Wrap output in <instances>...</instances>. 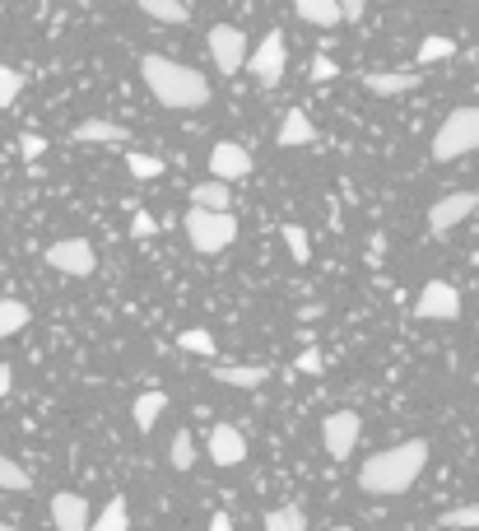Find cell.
I'll use <instances>...</instances> for the list:
<instances>
[{
  "instance_id": "1",
  "label": "cell",
  "mask_w": 479,
  "mask_h": 531,
  "mask_svg": "<svg viewBox=\"0 0 479 531\" xmlns=\"http://www.w3.org/2000/svg\"><path fill=\"white\" fill-rule=\"evenodd\" d=\"M428 466V443L424 438H410V443H396V448L373 452L368 462L359 466V490L363 494H382V499H396L424 476Z\"/></svg>"
},
{
  "instance_id": "2",
  "label": "cell",
  "mask_w": 479,
  "mask_h": 531,
  "mask_svg": "<svg viewBox=\"0 0 479 531\" xmlns=\"http://www.w3.org/2000/svg\"><path fill=\"white\" fill-rule=\"evenodd\" d=\"M140 75H145V89L159 98L163 108L196 112V108H205V103H210V80H205L200 70L173 61V56L149 52L145 61H140Z\"/></svg>"
},
{
  "instance_id": "3",
  "label": "cell",
  "mask_w": 479,
  "mask_h": 531,
  "mask_svg": "<svg viewBox=\"0 0 479 531\" xmlns=\"http://www.w3.org/2000/svg\"><path fill=\"white\" fill-rule=\"evenodd\" d=\"M182 229H187V243L196 247L200 257H219V252H228V247L238 243V219L228 215V210L191 205L187 219H182Z\"/></svg>"
},
{
  "instance_id": "4",
  "label": "cell",
  "mask_w": 479,
  "mask_h": 531,
  "mask_svg": "<svg viewBox=\"0 0 479 531\" xmlns=\"http://www.w3.org/2000/svg\"><path fill=\"white\" fill-rule=\"evenodd\" d=\"M475 150H479V103H470V108H456L442 117V126L433 131V159L452 164V159Z\"/></svg>"
},
{
  "instance_id": "5",
  "label": "cell",
  "mask_w": 479,
  "mask_h": 531,
  "mask_svg": "<svg viewBox=\"0 0 479 531\" xmlns=\"http://www.w3.org/2000/svg\"><path fill=\"white\" fill-rule=\"evenodd\" d=\"M42 261L61 275H75V280H89V275L98 271V252H94V243H84V238H61V243H52L42 252Z\"/></svg>"
},
{
  "instance_id": "6",
  "label": "cell",
  "mask_w": 479,
  "mask_h": 531,
  "mask_svg": "<svg viewBox=\"0 0 479 531\" xmlns=\"http://www.w3.org/2000/svg\"><path fill=\"white\" fill-rule=\"evenodd\" d=\"M284 61H289V52H284V33L280 28H270L266 38L256 42V52L242 61V66L256 75V84H266V89H275V84L284 80Z\"/></svg>"
},
{
  "instance_id": "7",
  "label": "cell",
  "mask_w": 479,
  "mask_h": 531,
  "mask_svg": "<svg viewBox=\"0 0 479 531\" xmlns=\"http://www.w3.org/2000/svg\"><path fill=\"white\" fill-rule=\"evenodd\" d=\"M414 317L419 322H456L461 317V294H456L447 280H428L414 299Z\"/></svg>"
},
{
  "instance_id": "8",
  "label": "cell",
  "mask_w": 479,
  "mask_h": 531,
  "mask_svg": "<svg viewBox=\"0 0 479 531\" xmlns=\"http://www.w3.org/2000/svg\"><path fill=\"white\" fill-rule=\"evenodd\" d=\"M359 434H363L359 410H335V415H326V424H321V443H326V452H331L335 462H345L349 452L359 448Z\"/></svg>"
},
{
  "instance_id": "9",
  "label": "cell",
  "mask_w": 479,
  "mask_h": 531,
  "mask_svg": "<svg viewBox=\"0 0 479 531\" xmlns=\"http://www.w3.org/2000/svg\"><path fill=\"white\" fill-rule=\"evenodd\" d=\"M210 56H214V70H219V75H238L242 61H247V38H242V28L214 24L210 28Z\"/></svg>"
},
{
  "instance_id": "10",
  "label": "cell",
  "mask_w": 479,
  "mask_h": 531,
  "mask_svg": "<svg viewBox=\"0 0 479 531\" xmlns=\"http://www.w3.org/2000/svg\"><path fill=\"white\" fill-rule=\"evenodd\" d=\"M479 210V191H447L433 210H428V229L433 233H452L461 219H470Z\"/></svg>"
},
{
  "instance_id": "11",
  "label": "cell",
  "mask_w": 479,
  "mask_h": 531,
  "mask_svg": "<svg viewBox=\"0 0 479 531\" xmlns=\"http://www.w3.org/2000/svg\"><path fill=\"white\" fill-rule=\"evenodd\" d=\"M424 84V75L419 70H368L363 75V89L377 98H400V94H414Z\"/></svg>"
},
{
  "instance_id": "12",
  "label": "cell",
  "mask_w": 479,
  "mask_h": 531,
  "mask_svg": "<svg viewBox=\"0 0 479 531\" xmlns=\"http://www.w3.org/2000/svg\"><path fill=\"white\" fill-rule=\"evenodd\" d=\"M252 173V154L242 150V145H233V140H219L210 150V177H219V182H238V177Z\"/></svg>"
},
{
  "instance_id": "13",
  "label": "cell",
  "mask_w": 479,
  "mask_h": 531,
  "mask_svg": "<svg viewBox=\"0 0 479 531\" xmlns=\"http://www.w3.org/2000/svg\"><path fill=\"white\" fill-rule=\"evenodd\" d=\"M210 462L214 466H242L247 462V438L233 424H214L210 429Z\"/></svg>"
},
{
  "instance_id": "14",
  "label": "cell",
  "mask_w": 479,
  "mask_h": 531,
  "mask_svg": "<svg viewBox=\"0 0 479 531\" xmlns=\"http://www.w3.org/2000/svg\"><path fill=\"white\" fill-rule=\"evenodd\" d=\"M89 499L84 494H75V490H61L52 499V522H56V531H89Z\"/></svg>"
},
{
  "instance_id": "15",
  "label": "cell",
  "mask_w": 479,
  "mask_h": 531,
  "mask_svg": "<svg viewBox=\"0 0 479 531\" xmlns=\"http://www.w3.org/2000/svg\"><path fill=\"white\" fill-rule=\"evenodd\" d=\"M70 136L80 140V145H126V126H117V122H103V117H89V122H80Z\"/></svg>"
},
{
  "instance_id": "16",
  "label": "cell",
  "mask_w": 479,
  "mask_h": 531,
  "mask_svg": "<svg viewBox=\"0 0 479 531\" xmlns=\"http://www.w3.org/2000/svg\"><path fill=\"white\" fill-rule=\"evenodd\" d=\"M266 378H270L266 364H214V382H224V387H242V392L261 387Z\"/></svg>"
},
{
  "instance_id": "17",
  "label": "cell",
  "mask_w": 479,
  "mask_h": 531,
  "mask_svg": "<svg viewBox=\"0 0 479 531\" xmlns=\"http://www.w3.org/2000/svg\"><path fill=\"white\" fill-rule=\"evenodd\" d=\"M317 140V126H312V117H307L303 108H289L280 122V145L284 150H298V145H312Z\"/></svg>"
},
{
  "instance_id": "18",
  "label": "cell",
  "mask_w": 479,
  "mask_h": 531,
  "mask_svg": "<svg viewBox=\"0 0 479 531\" xmlns=\"http://www.w3.org/2000/svg\"><path fill=\"white\" fill-rule=\"evenodd\" d=\"M293 10H298V19L312 24V28L345 24V19H340V0H293Z\"/></svg>"
},
{
  "instance_id": "19",
  "label": "cell",
  "mask_w": 479,
  "mask_h": 531,
  "mask_svg": "<svg viewBox=\"0 0 479 531\" xmlns=\"http://www.w3.org/2000/svg\"><path fill=\"white\" fill-rule=\"evenodd\" d=\"M191 205H205V210H228V205H233V196H228V182H219V177H210V182H196V187H191Z\"/></svg>"
},
{
  "instance_id": "20",
  "label": "cell",
  "mask_w": 479,
  "mask_h": 531,
  "mask_svg": "<svg viewBox=\"0 0 479 531\" xmlns=\"http://www.w3.org/2000/svg\"><path fill=\"white\" fill-rule=\"evenodd\" d=\"M28 303L24 299H0V341H10V336H19V331L28 327Z\"/></svg>"
},
{
  "instance_id": "21",
  "label": "cell",
  "mask_w": 479,
  "mask_h": 531,
  "mask_svg": "<svg viewBox=\"0 0 479 531\" xmlns=\"http://www.w3.org/2000/svg\"><path fill=\"white\" fill-rule=\"evenodd\" d=\"M163 410H168V396L163 392H140L135 396V429H154V424H159V415Z\"/></svg>"
},
{
  "instance_id": "22",
  "label": "cell",
  "mask_w": 479,
  "mask_h": 531,
  "mask_svg": "<svg viewBox=\"0 0 479 531\" xmlns=\"http://www.w3.org/2000/svg\"><path fill=\"white\" fill-rule=\"evenodd\" d=\"M261 527H266V531H307V513L298 504H280V508H270L266 518H261Z\"/></svg>"
},
{
  "instance_id": "23",
  "label": "cell",
  "mask_w": 479,
  "mask_h": 531,
  "mask_svg": "<svg viewBox=\"0 0 479 531\" xmlns=\"http://www.w3.org/2000/svg\"><path fill=\"white\" fill-rule=\"evenodd\" d=\"M135 5H140L149 19H159V24H187L191 19V10L182 0H135Z\"/></svg>"
},
{
  "instance_id": "24",
  "label": "cell",
  "mask_w": 479,
  "mask_h": 531,
  "mask_svg": "<svg viewBox=\"0 0 479 531\" xmlns=\"http://www.w3.org/2000/svg\"><path fill=\"white\" fill-rule=\"evenodd\" d=\"M89 531H131V518H126V499H112V504L89 518Z\"/></svg>"
},
{
  "instance_id": "25",
  "label": "cell",
  "mask_w": 479,
  "mask_h": 531,
  "mask_svg": "<svg viewBox=\"0 0 479 531\" xmlns=\"http://www.w3.org/2000/svg\"><path fill=\"white\" fill-rule=\"evenodd\" d=\"M168 462H173V471H191V466H196V438H191V429H177L173 434Z\"/></svg>"
},
{
  "instance_id": "26",
  "label": "cell",
  "mask_w": 479,
  "mask_h": 531,
  "mask_svg": "<svg viewBox=\"0 0 479 531\" xmlns=\"http://www.w3.org/2000/svg\"><path fill=\"white\" fill-rule=\"evenodd\" d=\"M126 173H131L135 182H154V177L163 173V159H159V154H140V150H131V154H126Z\"/></svg>"
},
{
  "instance_id": "27",
  "label": "cell",
  "mask_w": 479,
  "mask_h": 531,
  "mask_svg": "<svg viewBox=\"0 0 479 531\" xmlns=\"http://www.w3.org/2000/svg\"><path fill=\"white\" fill-rule=\"evenodd\" d=\"M28 485H33V476H28L24 466L14 462L10 452H0V490H14V494H19V490H28Z\"/></svg>"
},
{
  "instance_id": "28",
  "label": "cell",
  "mask_w": 479,
  "mask_h": 531,
  "mask_svg": "<svg viewBox=\"0 0 479 531\" xmlns=\"http://www.w3.org/2000/svg\"><path fill=\"white\" fill-rule=\"evenodd\" d=\"M475 531L479 527V504H456L442 513V531Z\"/></svg>"
},
{
  "instance_id": "29",
  "label": "cell",
  "mask_w": 479,
  "mask_h": 531,
  "mask_svg": "<svg viewBox=\"0 0 479 531\" xmlns=\"http://www.w3.org/2000/svg\"><path fill=\"white\" fill-rule=\"evenodd\" d=\"M447 56H456V42L452 38L433 33V38L419 42V66H433V61H447Z\"/></svg>"
},
{
  "instance_id": "30",
  "label": "cell",
  "mask_w": 479,
  "mask_h": 531,
  "mask_svg": "<svg viewBox=\"0 0 479 531\" xmlns=\"http://www.w3.org/2000/svg\"><path fill=\"white\" fill-rule=\"evenodd\" d=\"M177 345H182V350H187V354H205V359H214V354H219V345H214V336H210V331H200V327L182 331V336H177Z\"/></svg>"
},
{
  "instance_id": "31",
  "label": "cell",
  "mask_w": 479,
  "mask_h": 531,
  "mask_svg": "<svg viewBox=\"0 0 479 531\" xmlns=\"http://www.w3.org/2000/svg\"><path fill=\"white\" fill-rule=\"evenodd\" d=\"M284 243H289V257L298 261V266H307V261H312V243H307L303 224H284Z\"/></svg>"
},
{
  "instance_id": "32",
  "label": "cell",
  "mask_w": 479,
  "mask_h": 531,
  "mask_svg": "<svg viewBox=\"0 0 479 531\" xmlns=\"http://www.w3.org/2000/svg\"><path fill=\"white\" fill-rule=\"evenodd\" d=\"M19 94H24V75L10 66H0V108H10Z\"/></svg>"
},
{
  "instance_id": "33",
  "label": "cell",
  "mask_w": 479,
  "mask_h": 531,
  "mask_svg": "<svg viewBox=\"0 0 479 531\" xmlns=\"http://www.w3.org/2000/svg\"><path fill=\"white\" fill-rule=\"evenodd\" d=\"M131 233H135V238H154V233H159V219L145 215V210H135V215H131Z\"/></svg>"
},
{
  "instance_id": "34",
  "label": "cell",
  "mask_w": 479,
  "mask_h": 531,
  "mask_svg": "<svg viewBox=\"0 0 479 531\" xmlns=\"http://www.w3.org/2000/svg\"><path fill=\"white\" fill-rule=\"evenodd\" d=\"M298 373H326V354L303 350V354H298Z\"/></svg>"
},
{
  "instance_id": "35",
  "label": "cell",
  "mask_w": 479,
  "mask_h": 531,
  "mask_svg": "<svg viewBox=\"0 0 479 531\" xmlns=\"http://www.w3.org/2000/svg\"><path fill=\"white\" fill-rule=\"evenodd\" d=\"M335 75H340V66H335L331 56H317V61H312V80H335Z\"/></svg>"
},
{
  "instance_id": "36",
  "label": "cell",
  "mask_w": 479,
  "mask_h": 531,
  "mask_svg": "<svg viewBox=\"0 0 479 531\" xmlns=\"http://www.w3.org/2000/svg\"><path fill=\"white\" fill-rule=\"evenodd\" d=\"M19 150H24V159H38V154L47 150V140H42V136H33V131H28V136H19Z\"/></svg>"
},
{
  "instance_id": "37",
  "label": "cell",
  "mask_w": 479,
  "mask_h": 531,
  "mask_svg": "<svg viewBox=\"0 0 479 531\" xmlns=\"http://www.w3.org/2000/svg\"><path fill=\"white\" fill-rule=\"evenodd\" d=\"M363 10H368V0H340V19H349V24H359Z\"/></svg>"
},
{
  "instance_id": "38",
  "label": "cell",
  "mask_w": 479,
  "mask_h": 531,
  "mask_svg": "<svg viewBox=\"0 0 479 531\" xmlns=\"http://www.w3.org/2000/svg\"><path fill=\"white\" fill-rule=\"evenodd\" d=\"M10 387H14V373H10V364H0V401L10 396Z\"/></svg>"
},
{
  "instance_id": "39",
  "label": "cell",
  "mask_w": 479,
  "mask_h": 531,
  "mask_svg": "<svg viewBox=\"0 0 479 531\" xmlns=\"http://www.w3.org/2000/svg\"><path fill=\"white\" fill-rule=\"evenodd\" d=\"M210 531H233V518H228V513H214V518H210Z\"/></svg>"
},
{
  "instance_id": "40",
  "label": "cell",
  "mask_w": 479,
  "mask_h": 531,
  "mask_svg": "<svg viewBox=\"0 0 479 531\" xmlns=\"http://www.w3.org/2000/svg\"><path fill=\"white\" fill-rule=\"evenodd\" d=\"M0 531H19V527H10V522H0Z\"/></svg>"
},
{
  "instance_id": "41",
  "label": "cell",
  "mask_w": 479,
  "mask_h": 531,
  "mask_svg": "<svg viewBox=\"0 0 479 531\" xmlns=\"http://www.w3.org/2000/svg\"><path fill=\"white\" fill-rule=\"evenodd\" d=\"M0 210H5V191H0Z\"/></svg>"
},
{
  "instance_id": "42",
  "label": "cell",
  "mask_w": 479,
  "mask_h": 531,
  "mask_svg": "<svg viewBox=\"0 0 479 531\" xmlns=\"http://www.w3.org/2000/svg\"><path fill=\"white\" fill-rule=\"evenodd\" d=\"M331 531H349V527H331Z\"/></svg>"
}]
</instances>
